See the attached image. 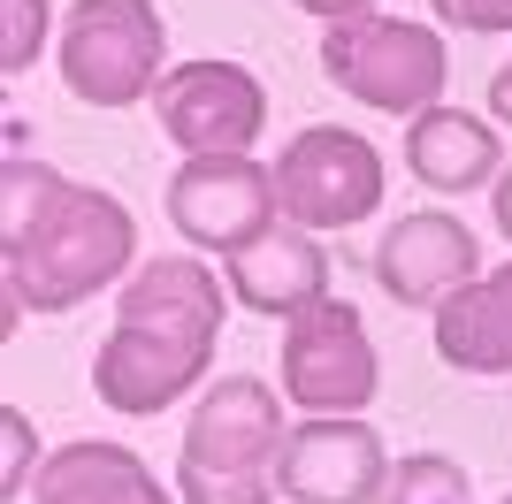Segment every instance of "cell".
<instances>
[{"label":"cell","instance_id":"44dd1931","mask_svg":"<svg viewBox=\"0 0 512 504\" xmlns=\"http://www.w3.org/2000/svg\"><path fill=\"white\" fill-rule=\"evenodd\" d=\"M490 107H497V115H505V123H512V62H505V69H497V77H490Z\"/></svg>","mask_w":512,"mask_h":504},{"label":"cell","instance_id":"5b68a950","mask_svg":"<svg viewBox=\"0 0 512 504\" xmlns=\"http://www.w3.org/2000/svg\"><path fill=\"white\" fill-rule=\"evenodd\" d=\"M161 46L169 23L153 16V0H77L62 31V84L92 107H130L161 92Z\"/></svg>","mask_w":512,"mask_h":504},{"label":"cell","instance_id":"8992f818","mask_svg":"<svg viewBox=\"0 0 512 504\" xmlns=\"http://www.w3.org/2000/svg\"><path fill=\"white\" fill-rule=\"evenodd\" d=\"M383 199V161L360 130H299L276 161V207L299 222V230H352L367 222Z\"/></svg>","mask_w":512,"mask_h":504},{"label":"cell","instance_id":"7a4b0ae2","mask_svg":"<svg viewBox=\"0 0 512 504\" xmlns=\"http://www.w3.org/2000/svg\"><path fill=\"white\" fill-rule=\"evenodd\" d=\"M222 314H230V298L199 260H153L115 306V329L92 359V390L115 413H161L207 375Z\"/></svg>","mask_w":512,"mask_h":504},{"label":"cell","instance_id":"7402d4cb","mask_svg":"<svg viewBox=\"0 0 512 504\" xmlns=\"http://www.w3.org/2000/svg\"><path fill=\"white\" fill-rule=\"evenodd\" d=\"M505 504H512V497H505Z\"/></svg>","mask_w":512,"mask_h":504},{"label":"cell","instance_id":"2e32d148","mask_svg":"<svg viewBox=\"0 0 512 504\" xmlns=\"http://www.w3.org/2000/svg\"><path fill=\"white\" fill-rule=\"evenodd\" d=\"M375 504H467V474L444 459V451H413L383 474Z\"/></svg>","mask_w":512,"mask_h":504},{"label":"cell","instance_id":"3957f363","mask_svg":"<svg viewBox=\"0 0 512 504\" xmlns=\"http://www.w3.org/2000/svg\"><path fill=\"white\" fill-rule=\"evenodd\" d=\"M283 436L291 428L276 413V390L260 375H222L184 428V459H176L184 504H268Z\"/></svg>","mask_w":512,"mask_h":504},{"label":"cell","instance_id":"e0dca14e","mask_svg":"<svg viewBox=\"0 0 512 504\" xmlns=\"http://www.w3.org/2000/svg\"><path fill=\"white\" fill-rule=\"evenodd\" d=\"M8 8V39H0V69L16 77V69H31V54H39L46 39V0H0Z\"/></svg>","mask_w":512,"mask_h":504},{"label":"cell","instance_id":"30bf717a","mask_svg":"<svg viewBox=\"0 0 512 504\" xmlns=\"http://www.w3.org/2000/svg\"><path fill=\"white\" fill-rule=\"evenodd\" d=\"M383 474H390L383 436L344 413H321L306 428H291L283 459H276V489L291 504H375Z\"/></svg>","mask_w":512,"mask_h":504},{"label":"cell","instance_id":"9c48e42d","mask_svg":"<svg viewBox=\"0 0 512 504\" xmlns=\"http://www.w3.org/2000/svg\"><path fill=\"white\" fill-rule=\"evenodd\" d=\"M153 107H161V130L192 153H245L260 138V123H268V92H260L253 69H237V62L169 69Z\"/></svg>","mask_w":512,"mask_h":504},{"label":"cell","instance_id":"277c9868","mask_svg":"<svg viewBox=\"0 0 512 504\" xmlns=\"http://www.w3.org/2000/svg\"><path fill=\"white\" fill-rule=\"evenodd\" d=\"M321 69L329 84H344L352 100L390 107V115H421L444 92V39L428 23H398V16H344L321 39Z\"/></svg>","mask_w":512,"mask_h":504},{"label":"cell","instance_id":"ffe728a7","mask_svg":"<svg viewBox=\"0 0 512 504\" xmlns=\"http://www.w3.org/2000/svg\"><path fill=\"white\" fill-rule=\"evenodd\" d=\"M490 207H497V230L512 237V168H505V176H497V191H490Z\"/></svg>","mask_w":512,"mask_h":504},{"label":"cell","instance_id":"9a60e30c","mask_svg":"<svg viewBox=\"0 0 512 504\" xmlns=\"http://www.w3.org/2000/svg\"><path fill=\"white\" fill-rule=\"evenodd\" d=\"M39 504H169V489L123 443H69L39 466Z\"/></svg>","mask_w":512,"mask_h":504},{"label":"cell","instance_id":"4fadbf2b","mask_svg":"<svg viewBox=\"0 0 512 504\" xmlns=\"http://www.w3.org/2000/svg\"><path fill=\"white\" fill-rule=\"evenodd\" d=\"M436 352L459 375H512V260L436 306Z\"/></svg>","mask_w":512,"mask_h":504},{"label":"cell","instance_id":"d6986e66","mask_svg":"<svg viewBox=\"0 0 512 504\" xmlns=\"http://www.w3.org/2000/svg\"><path fill=\"white\" fill-rule=\"evenodd\" d=\"M299 8H314V16L344 23V16H367V8H375V0H299Z\"/></svg>","mask_w":512,"mask_h":504},{"label":"cell","instance_id":"5bb4252c","mask_svg":"<svg viewBox=\"0 0 512 504\" xmlns=\"http://www.w3.org/2000/svg\"><path fill=\"white\" fill-rule=\"evenodd\" d=\"M406 168L428 191H482L497 176V130L467 107H421L406 130Z\"/></svg>","mask_w":512,"mask_h":504},{"label":"cell","instance_id":"8fae6325","mask_svg":"<svg viewBox=\"0 0 512 504\" xmlns=\"http://www.w3.org/2000/svg\"><path fill=\"white\" fill-rule=\"evenodd\" d=\"M474 230L444 207H421V214H398L390 237L375 245V283H383L398 306H444L451 291L474 283Z\"/></svg>","mask_w":512,"mask_h":504},{"label":"cell","instance_id":"52a82bcc","mask_svg":"<svg viewBox=\"0 0 512 504\" xmlns=\"http://www.w3.org/2000/svg\"><path fill=\"white\" fill-rule=\"evenodd\" d=\"M283 398L306 413H352L375 398V344L344 298H321L283 329Z\"/></svg>","mask_w":512,"mask_h":504},{"label":"cell","instance_id":"ba28073f","mask_svg":"<svg viewBox=\"0 0 512 504\" xmlns=\"http://www.w3.org/2000/svg\"><path fill=\"white\" fill-rule=\"evenodd\" d=\"M169 222L207 252H237L276 230V176L245 153H192L169 176Z\"/></svg>","mask_w":512,"mask_h":504},{"label":"cell","instance_id":"7c38bea8","mask_svg":"<svg viewBox=\"0 0 512 504\" xmlns=\"http://www.w3.org/2000/svg\"><path fill=\"white\" fill-rule=\"evenodd\" d=\"M230 291H237V306H253V314L291 321V314H306V306L329 298V252L306 230H260L253 245L230 252Z\"/></svg>","mask_w":512,"mask_h":504},{"label":"cell","instance_id":"ac0fdd59","mask_svg":"<svg viewBox=\"0 0 512 504\" xmlns=\"http://www.w3.org/2000/svg\"><path fill=\"white\" fill-rule=\"evenodd\" d=\"M436 16L459 31H512V0H436Z\"/></svg>","mask_w":512,"mask_h":504},{"label":"cell","instance_id":"6da1fadb","mask_svg":"<svg viewBox=\"0 0 512 504\" xmlns=\"http://www.w3.org/2000/svg\"><path fill=\"white\" fill-rule=\"evenodd\" d=\"M8 199H0V245H8V306L31 314H62L77 298L130 268L138 230H130L123 199L85 184H62L54 168L8 161Z\"/></svg>","mask_w":512,"mask_h":504}]
</instances>
